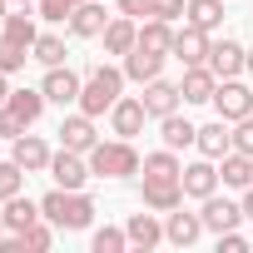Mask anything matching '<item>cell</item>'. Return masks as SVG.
Wrapping results in <instances>:
<instances>
[{"instance_id":"cell-1","label":"cell","mask_w":253,"mask_h":253,"mask_svg":"<svg viewBox=\"0 0 253 253\" xmlns=\"http://www.w3.org/2000/svg\"><path fill=\"white\" fill-rule=\"evenodd\" d=\"M40 213H45L55 228H70V233H75V228H89V218H94V204H89L80 189H60V184H55V189L40 199Z\"/></svg>"},{"instance_id":"cell-2","label":"cell","mask_w":253,"mask_h":253,"mask_svg":"<svg viewBox=\"0 0 253 253\" xmlns=\"http://www.w3.org/2000/svg\"><path fill=\"white\" fill-rule=\"evenodd\" d=\"M119 94H124V70H114V65H94V70L84 75V89H80V109L94 119V114L114 109V104H119Z\"/></svg>"},{"instance_id":"cell-3","label":"cell","mask_w":253,"mask_h":253,"mask_svg":"<svg viewBox=\"0 0 253 253\" xmlns=\"http://www.w3.org/2000/svg\"><path fill=\"white\" fill-rule=\"evenodd\" d=\"M89 169H94L99 179H129V174H139L144 164H139V154H134L129 139H114V144H94V149H89Z\"/></svg>"},{"instance_id":"cell-4","label":"cell","mask_w":253,"mask_h":253,"mask_svg":"<svg viewBox=\"0 0 253 253\" xmlns=\"http://www.w3.org/2000/svg\"><path fill=\"white\" fill-rule=\"evenodd\" d=\"M209 104L218 109V119L238 124L243 114H253V89H243L238 80H218V89H213V99H209Z\"/></svg>"},{"instance_id":"cell-5","label":"cell","mask_w":253,"mask_h":253,"mask_svg":"<svg viewBox=\"0 0 253 253\" xmlns=\"http://www.w3.org/2000/svg\"><path fill=\"white\" fill-rule=\"evenodd\" d=\"M209 45H213L209 30H199V25L184 20V30H174V50H169V55H174L179 65H204V60H209Z\"/></svg>"},{"instance_id":"cell-6","label":"cell","mask_w":253,"mask_h":253,"mask_svg":"<svg viewBox=\"0 0 253 253\" xmlns=\"http://www.w3.org/2000/svg\"><path fill=\"white\" fill-rule=\"evenodd\" d=\"M45 99L50 104H80V89H84V80L70 70V65H50V75H45Z\"/></svg>"},{"instance_id":"cell-7","label":"cell","mask_w":253,"mask_h":253,"mask_svg":"<svg viewBox=\"0 0 253 253\" xmlns=\"http://www.w3.org/2000/svg\"><path fill=\"white\" fill-rule=\"evenodd\" d=\"M94 169L84 164V154H75V149H60V154H50V179L60 184V189H84V179H89Z\"/></svg>"},{"instance_id":"cell-8","label":"cell","mask_w":253,"mask_h":253,"mask_svg":"<svg viewBox=\"0 0 253 253\" xmlns=\"http://www.w3.org/2000/svg\"><path fill=\"white\" fill-rule=\"evenodd\" d=\"M243 60H248V50H243L238 40H218V45H209V60H204V65H209L218 80H238Z\"/></svg>"},{"instance_id":"cell-9","label":"cell","mask_w":253,"mask_h":253,"mask_svg":"<svg viewBox=\"0 0 253 253\" xmlns=\"http://www.w3.org/2000/svg\"><path fill=\"white\" fill-rule=\"evenodd\" d=\"M213 89H218V75H213L209 65H184V84H179L184 104H209Z\"/></svg>"},{"instance_id":"cell-10","label":"cell","mask_w":253,"mask_h":253,"mask_svg":"<svg viewBox=\"0 0 253 253\" xmlns=\"http://www.w3.org/2000/svg\"><path fill=\"white\" fill-rule=\"evenodd\" d=\"M144 209L154 213L184 209V179H144Z\"/></svg>"},{"instance_id":"cell-11","label":"cell","mask_w":253,"mask_h":253,"mask_svg":"<svg viewBox=\"0 0 253 253\" xmlns=\"http://www.w3.org/2000/svg\"><path fill=\"white\" fill-rule=\"evenodd\" d=\"M60 144L65 149H75V154H89L94 144H99V134H94V119L80 109V114H70L65 124H60Z\"/></svg>"},{"instance_id":"cell-12","label":"cell","mask_w":253,"mask_h":253,"mask_svg":"<svg viewBox=\"0 0 253 253\" xmlns=\"http://www.w3.org/2000/svg\"><path fill=\"white\" fill-rule=\"evenodd\" d=\"M144 119H149L144 99H124V94H119V104L109 109V124H114V134H119V139H134V134L144 129Z\"/></svg>"},{"instance_id":"cell-13","label":"cell","mask_w":253,"mask_h":253,"mask_svg":"<svg viewBox=\"0 0 253 253\" xmlns=\"http://www.w3.org/2000/svg\"><path fill=\"white\" fill-rule=\"evenodd\" d=\"M184 199H209V194H218V169H213V159H199V164H189L184 174Z\"/></svg>"},{"instance_id":"cell-14","label":"cell","mask_w":253,"mask_h":253,"mask_svg":"<svg viewBox=\"0 0 253 253\" xmlns=\"http://www.w3.org/2000/svg\"><path fill=\"white\" fill-rule=\"evenodd\" d=\"M199 218H204V228H209V233H228V228H238V218H243V204H228V199L209 194Z\"/></svg>"},{"instance_id":"cell-15","label":"cell","mask_w":253,"mask_h":253,"mask_svg":"<svg viewBox=\"0 0 253 253\" xmlns=\"http://www.w3.org/2000/svg\"><path fill=\"white\" fill-rule=\"evenodd\" d=\"M10 159H15L25 174H40V169H50V149H45V139H35V134H20V139H10Z\"/></svg>"},{"instance_id":"cell-16","label":"cell","mask_w":253,"mask_h":253,"mask_svg":"<svg viewBox=\"0 0 253 253\" xmlns=\"http://www.w3.org/2000/svg\"><path fill=\"white\" fill-rule=\"evenodd\" d=\"M179 84H169V80H149L144 84V109H149V119H164V114H174L179 109Z\"/></svg>"},{"instance_id":"cell-17","label":"cell","mask_w":253,"mask_h":253,"mask_svg":"<svg viewBox=\"0 0 253 253\" xmlns=\"http://www.w3.org/2000/svg\"><path fill=\"white\" fill-rule=\"evenodd\" d=\"M218 179H223L228 189H253V154L228 149V154L218 159Z\"/></svg>"},{"instance_id":"cell-18","label":"cell","mask_w":253,"mask_h":253,"mask_svg":"<svg viewBox=\"0 0 253 253\" xmlns=\"http://www.w3.org/2000/svg\"><path fill=\"white\" fill-rule=\"evenodd\" d=\"M159 70H164V55H154V50H144V45H134L129 55H124V80L149 84V80H159Z\"/></svg>"},{"instance_id":"cell-19","label":"cell","mask_w":253,"mask_h":253,"mask_svg":"<svg viewBox=\"0 0 253 253\" xmlns=\"http://www.w3.org/2000/svg\"><path fill=\"white\" fill-rule=\"evenodd\" d=\"M199 233H204V218H199V213H179V209H169L164 238H169L174 248H189V243H199Z\"/></svg>"},{"instance_id":"cell-20","label":"cell","mask_w":253,"mask_h":253,"mask_svg":"<svg viewBox=\"0 0 253 253\" xmlns=\"http://www.w3.org/2000/svg\"><path fill=\"white\" fill-rule=\"evenodd\" d=\"M124 233H129V248H144V253L164 243V228H159L154 213H134L129 223H124Z\"/></svg>"},{"instance_id":"cell-21","label":"cell","mask_w":253,"mask_h":253,"mask_svg":"<svg viewBox=\"0 0 253 253\" xmlns=\"http://www.w3.org/2000/svg\"><path fill=\"white\" fill-rule=\"evenodd\" d=\"M134 45H139V25H134L129 15H124V20H109V25H104V50H109V55H129Z\"/></svg>"},{"instance_id":"cell-22","label":"cell","mask_w":253,"mask_h":253,"mask_svg":"<svg viewBox=\"0 0 253 253\" xmlns=\"http://www.w3.org/2000/svg\"><path fill=\"white\" fill-rule=\"evenodd\" d=\"M194 144H199V154H204V159H223V154L233 149V134L223 129V119H213V124H204V129H199V139H194Z\"/></svg>"},{"instance_id":"cell-23","label":"cell","mask_w":253,"mask_h":253,"mask_svg":"<svg viewBox=\"0 0 253 253\" xmlns=\"http://www.w3.org/2000/svg\"><path fill=\"white\" fill-rule=\"evenodd\" d=\"M104 25H109V15H104V5H89V0H84V5L70 15V30L80 35V40H94V35H104Z\"/></svg>"},{"instance_id":"cell-24","label":"cell","mask_w":253,"mask_h":253,"mask_svg":"<svg viewBox=\"0 0 253 253\" xmlns=\"http://www.w3.org/2000/svg\"><path fill=\"white\" fill-rule=\"evenodd\" d=\"M159 134H164V144H169V149H189V144L199 139V129H194V124H189V119H184L179 109L159 119Z\"/></svg>"},{"instance_id":"cell-25","label":"cell","mask_w":253,"mask_h":253,"mask_svg":"<svg viewBox=\"0 0 253 253\" xmlns=\"http://www.w3.org/2000/svg\"><path fill=\"white\" fill-rule=\"evenodd\" d=\"M0 35H5V40H15V45H35L40 35H35V15H30V5L10 10V15H5V25H0Z\"/></svg>"},{"instance_id":"cell-26","label":"cell","mask_w":253,"mask_h":253,"mask_svg":"<svg viewBox=\"0 0 253 253\" xmlns=\"http://www.w3.org/2000/svg\"><path fill=\"white\" fill-rule=\"evenodd\" d=\"M5 104L25 119V129H30V124L45 114V104H50V99H45V89H10V99H5Z\"/></svg>"},{"instance_id":"cell-27","label":"cell","mask_w":253,"mask_h":253,"mask_svg":"<svg viewBox=\"0 0 253 253\" xmlns=\"http://www.w3.org/2000/svg\"><path fill=\"white\" fill-rule=\"evenodd\" d=\"M139 45H144V50H154V55H169V50H174V30H169V20L149 15V20L139 25Z\"/></svg>"},{"instance_id":"cell-28","label":"cell","mask_w":253,"mask_h":253,"mask_svg":"<svg viewBox=\"0 0 253 253\" xmlns=\"http://www.w3.org/2000/svg\"><path fill=\"white\" fill-rule=\"evenodd\" d=\"M40 218H45V213H40V204H30V199H20V194H15V199H5V228H10V233H25V228H30V223H40Z\"/></svg>"},{"instance_id":"cell-29","label":"cell","mask_w":253,"mask_h":253,"mask_svg":"<svg viewBox=\"0 0 253 253\" xmlns=\"http://www.w3.org/2000/svg\"><path fill=\"white\" fill-rule=\"evenodd\" d=\"M184 20L199 25V30H218V25H223V0H189Z\"/></svg>"},{"instance_id":"cell-30","label":"cell","mask_w":253,"mask_h":253,"mask_svg":"<svg viewBox=\"0 0 253 253\" xmlns=\"http://www.w3.org/2000/svg\"><path fill=\"white\" fill-rule=\"evenodd\" d=\"M184 174V164L174 159V149L164 144L159 154H144V179H179Z\"/></svg>"},{"instance_id":"cell-31","label":"cell","mask_w":253,"mask_h":253,"mask_svg":"<svg viewBox=\"0 0 253 253\" xmlns=\"http://www.w3.org/2000/svg\"><path fill=\"white\" fill-rule=\"evenodd\" d=\"M30 55H35L45 70H50V65H65V40H60V35H40V40L30 45Z\"/></svg>"},{"instance_id":"cell-32","label":"cell","mask_w":253,"mask_h":253,"mask_svg":"<svg viewBox=\"0 0 253 253\" xmlns=\"http://www.w3.org/2000/svg\"><path fill=\"white\" fill-rule=\"evenodd\" d=\"M80 5H84V0H35V10H40V20H50V25L70 20V15H75Z\"/></svg>"},{"instance_id":"cell-33","label":"cell","mask_w":253,"mask_h":253,"mask_svg":"<svg viewBox=\"0 0 253 253\" xmlns=\"http://www.w3.org/2000/svg\"><path fill=\"white\" fill-rule=\"evenodd\" d=\"M25 60H30V45H15V40L0 35V70L15 75V70H25Z\"/></svg>"},{"instance_id":"cell-34","label":"cell","mask_w":253,"mask_h":253,"mask_svg":"<svg viewBox=\"0 0 253 253\" xmlns=\"http://www.w3.org/2000/svg\"><path fill=\"white\" fill-rule=\"evenodd\" d=\"M89 248L94 253H124V248H129V233H124V228H99L89 238Z\"/></svg>"},{"instance_id":"cell-35","label":"cell","mask_w":253,"mask_h":253,"mask_svg":"<svg viewBox=\"0 0 253 253\" xmlns=\"http://www.w3.org/2000/svg\"><path fill=\"white\" fill-rule=\"evenodd\" d=\"M50 243H55V223H50V218H40V223L25 228V253H45Z\"/></svg>"},{"instance_id":"cell-36","label":"cell","mask_w":253,"mask_h":253,"mask_svg":"<svg viewBox=\"0 0 253 253\" xmlns=\"http://www.w3.org/2000/svg\"><path fill=\"white\" fill-rule=\"evenodd\" d=\"M20 184H25V169H20L15 159H10V164L0 159V204H5V199H15V194H20Z\"/></svg>"},{"instance_id":"cell-37","label":"cell","mask_w":253,"mask_h":253,"mask_svg":"<svg viewBox=\"0 0 253 253\" xmlns=\"http://www.w3.org/2000/svg\"><path fill=\"white\" fill-rule=\"evenodd\" d=\"M20 134H25V119L10 104H0V139H20Z\"/></svg>"},{"instance_id":"cell-38","label":"cell","mask_w":253,"mask_h":253,"mask_svg":"<svg viewBox=\"0 0 253 253\" xmlns=\"http://www.w3.org/2000/svg\"><path fill=\"white\" fill-rule=\"evenodd\" d=\"M233 149L253 154V114H243V119H238V129H233Z\"/></svg>"},{"instance_id":"cell-39","label":"cell","mask_w":253,"mask_h":253,"mask_svg":"<svg viewBox=\"0 0 253 253\" xmlns=\"http://www.w3.org/2000/svg\"><path fill=\"white\" fill-rule=\"evenodd\" d=\"M184 10H189V0H154V15H159V20H169V25H174Z\"/></svg>"},{"instance_id":"cell-40","label":"cell","mask_w":253,"mask_h":253,"mask_svg":"<svg viewBox=\"0 0 253 253\" xmlns=\"http://www.w3.org/2000/svg\"><path fill=\"white\" fill-rule=\"evenodd\" d=\"M218 253H248V238L238 228H228V233H218Z\"/></svg>"},{"instance_id":"cell-41","label":"cell","mask_w":253,"mask_h":253,"mask_svg":"<svg viewBox=\"0 0 253 253\" xmlns=\"http://www.w3.org/2000/svg\"><path fill=\"white\" fill-rule=\"evenodd\" d=\"M119 15H154V0H119Z\"/></svg>"},{"instance_id":"cell-42","label":"cell","mask_w":253,"mask_h":253,"mask_svg":"<svg viewBox=\"0 0 253 253\" xmlns=\"http://www.w3.org/2000/svg\"><path fill=\"white\" fill-rule=\"evenodd\" d=\"M243 218H248V223H253V189H248V194H243Z\"/></svg>"},{"instance_id":"cell-43","label":"cell","mask_w":253,"mask_h":253,"mask_svg":"<svg viewBox=\"0 0 253 253\" xmlns=\"http://www.w3.org/2000/svg\"><path fill=\"white\" fill-rule=\"evenodd\" d=\"M10 99V89H5V70H0V104H5Z\"/></svg>"},{"instance_id":"cell-44","label":"cell","mask_w":253,"mask_h":253,"mask_svg":"<svg viewBox=\"0 0 253 253\" xmlns=\"http://www.w3.org/2000/svg\"><path fill=\"white\" fill-rule=\"evenodd\" d=\"M5 15H10V10H5V0H0V25H5Z\"/></svg>"},{"instance_id":"cell-45","label":"cell","mask_w":253,"mask_h":253,"mask_svg":"<svg viewBox=\"0 0 253 253\" xmlns=\"http://www.w3.org/2000/svg\"><path fill=\"white\" fill-rule=\"evenodd\" d=\"M5 233H10V228H5V213H0V238H5Z\"/></svg>"},{"instance_id":"cell-46","label":"cell","mask_w":253,"mask_h":253,"mask_svg":"<svg viewBox=\"0 0 253 253\" xmlns=\"http://www.w3.org/2000/svg\"><path fill=\"white\" fill-rule=\"evenodd\" d=\"M243 70H253V50H248V60H243Z\"/></svg>"},{"instance_id":"cell-47","label":"cell","mask_w":253,"mask_h":253,"mask_svg":"<svg viewBox=\"0 0 253 253\" xmlns=\"http://www.w3.org/2000/svg\"><path fill=\"white\" fill-rule=\"evenodd\" d=\"M10 5H35V0H10Z\"/></svg>"}]
</instances>
